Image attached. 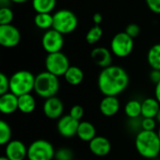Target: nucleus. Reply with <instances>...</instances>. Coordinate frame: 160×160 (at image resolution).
<instances>
[{"label": "nucleus", "instance_id": "19", "mask_svg": "<svg viewBox=\"0 0 160 160\" xmlns=\"http://www.w3.org/2000/svg\"><path fill=\"white\" fill-rule=\"evenodd\" d=\"M97 136V130L95 126L88 121H81L79 124L77 137L86 142H90Z\"/></svg>", "mask_w": 160, "mask_h": 160}, {"label": "nucleus", "instance_id": "30", "mask_svg": "<svg viewBox=\"0 0 160 160\" xmlns=\"http://www.w3.org/2000/svg\"><path fill=\"white\" fill-rule=\"evenodd\" d=\"M157 120L155 118H143L141 121V128L142 130H146V131H155L157 128Z\"/></svg>", "mask_w": 160, "mask_h": 160}, {"label": "nucleus", "instance_id": "34", "mask_svg": "<svg viewBox=\"0 0 160 160\" xmlns=\"http://www.w3.org/2000/svg\"><path fill=\"white\" fill-rule=\"evenodd\" d=\"M148 8L157 14H160V0H145Z\"/></svg>", "mask_w": 160, "mask_h": 160}, {"label": "nucleus", "instance_id": "43", "mask_svg": "<svg viewBox=\"0 0 160 160\" xmlns=\"http://www.w3.org/2000/svg\"><path fill=\"white\" fill-rule=\"evenodd\" d=\"M24 160H29V159H27V158H26V159H24Z\"/></svg>", "mask_w": 160, "mask_h": 160}, {"label": "nucleus", "instance_id": "12", "mask_svg": "<svg viewBox=\"0 0 160 160\" xmlns=\"http://www.w3.org/2000/svg\"><path fill=\"white\" fill-rule=\"evenodd\" d=\"M42 110L44 115L47 118L52 120L59 119L63 116L64 104L60 98H58L57 97H52L45 99Z\"/></svg>", "mask_w": 160, "mask_h": 160}, {"label": "nucleus", "instance_id": "29", "mask_svg": "<svg viewBox=\"0 0 160 160\" xmlns=\"http://www.w3.org/2000/svg\"><path fill=\"white\" fill-rule=\"evenodd\" d=\"M74 154L73 151L69 148H60L55 151V160H73Z\"/></svg>", "mask_w": 160, "mask_h": 160}, {"label": "nucleus", "instance_id": "42", "mask_svg": "<svg viewBox=\"0 0 160 160\" xmlns=\"http://www.w3.org/2000/svg\"><path fill=\"white\" fill-rule=\"evenodd\" d=\"M158 136H159V139H160V127H159V128H158Z\"/></svg>", "mask_w": 160, "mask_h": 160}, {"label": "nucleus", "instance_id": "31", "mask_svg": "<svg viewBox=\"0 0 160 160\" xmlns=\"http://www.w3.org/2000/svg\"><path fill=\"white\" fill-rule=\"evenodd\" d=\"M68 114L71 117H73L74 119H76V120L81 122V120L82 119L83 114H84V110H83V108L81 105H74V106L71 107Z\"/></svg>", "mask_w": 160, "mask_h": 160}, {"label": "nucleus", "instance_id": "28", "mask_svg": "<svg viewBox=\"0 0 160 160\" xmlns=\"http://www.w3.org/2000/svg\"><path fill=\"white\" fill-rule=\"evenodd\" d=\"M13 17V11L8 7L0 8V25L11 24Z\"/></svg>", "mask_w": 160, "mask_h": 160}, {"label": "nucleus", "instance_id": "6", "mask_svg": "<svg viewBox=\"0 0 160 160\" xmlns=\"http://www.w3.org/2000/svg\"><path fill=\"white\" fill-rule=\"evenodd\" d=\"M55 156V150L52 144L46 140L34 141L27 150V159L52 160Z\"/></svg>", "mask_w": 160, "mask_h": 160}, {"label": "nucleus", "instance_id": "33", "mask_svg": "<svg viewBox=\"0 0 160 160\" xmlns=\"http://www.w3.org/2000/svg\"><path fill=\"white\" fill-rule=\"evenodd\" d=\"M125 32L129 36L131 37L132 38H137L140 33H141V28L138 24L136 23H129L127 27H126V30Z\"/></svg>", "mask_w": 160, "mask_h": 160}, {"label": "nucleus", "instance_id": "10", "mask_svg": "<svg viewBox=\"0 0 160 160\" xmlns=\"http://www.w3.org/2000/svg\"><path fill=\"white\" fill-rule=\"evenodd\" d=\"M21 40V33L12 24L0 25V45L5 48L16 47Z\"/></svg>", "mask_w": 160, "mask_h": 160}, {"label": "nucleus", "instance_id": "2", "mask_svg": "<svg viewBox=\"0 0 160 160\" xmlns=\"http://www.w3.org/2000/svg\"><path fill=\"white\" fill-rule=\"evenodd\" d=\"M139 155L146 159H156L160 155V139L158 132L141 130L135 138Z\"/></svg>", "mask_w": 160, "mask_h": 160}, {"label": "nucleus", "instance_id": "17", "mask_svg": "<svg viewBox=\"0 0 160 160\" xmlns=\"http://www.w3.org/2000/svg\"><path fill=\"white\" fill-rule=\"evenodd\" d=\"M18 111V97L8 92L0 96V112L3 114H12Z\"/></svg>", "mask_w": 160, "mask_h": 160}, {"label": "nucleus", "instance_id": "41", "mask_svg": "<svg viewBox=\"0 0 160 160\" xmlns=\"http://www.w3.org/2000/svg\"><path fill=\"white\" fill-rule=\"evenodd\" d=\"M0 160H9V159H8V158H6L5 156H3V157H1V158H0Z\"/></svg>", "mask_w": 160, "mask_h": 160}, {"label": "nucleus", "instance_id": "15", "mask_svg": "<svg viewBox=\"0 0 160 160\" xmlns=\"http://www.w3.org/2000/svg\"><path fill=\"white\" fill-rule=\"evenodd\" d=\"M91 58L97 66L102 68L112 66V51L108 50L107 48L97 47L93 49L91 52Z\"/></svg>", "mask_w": 160, "mask_h": 160}, {"label": "nucleus", "instance_id": "27", "mask_svg": "<svg viewBox=\"0 0 160 160\" xmlns=\"http://www.w3.org/2000/svg\"><path fill=\"white\" fill-rule=\"evenodd\" d=\"M11 128L9 125L4 121H0V144L1 145H6L11 141Z\"/></svg>", "mask_w": 160, "mask_h": 160}, {"label": "nucleus", "instance_id": "9", "mask_svg": "<svg viewBox=\"0 0 160 160\" xmlns=\"http://www.w3.org/2000/svg\"><path fill=\"white\" fill-rule=\"evenodd\" d=\"M41 45L47 53H53L61 52L64 46L63 34L54 30L53 28L47 30L41 38Z\"/></svg>", "mask_w": 160, "mask_h": 160}, {"label": "nucleus", "instance_id": "18", "mask_svg": "<svg viewBox=\"0 0 160 160\" xmlns=\"http://www.w3.org/2000/svg\"><path fill=\"white\" fill-rule=\"evenodd\" d=\"M160 110V103L156 98H147L142 102V116L143 118H156Z\"/></svg>", "mask_w": 160, "mask_h": 160}, {"label": "nucleus", "instance_id": "7", "mask_svg": "<svg viewBox=\"0 0 160 160\" xmlns=\"http://www.w3.org/2000/svg\"><path fill=\"white\" fill-rule=\"evenodd\" d=\"M69 60L68 56L62 52L48 53L45 59L46 70L57 77L64 76L69 68Z\"/></svg>", "mask_w": 160, "mask_h": 160}, {"label": "nucleus", "instance_id": "22", "mask_svg": "<svg viewBox=\"0 0 160 160\" xmlns=\"http://www.w3.org/2000/svg\"><path fill=\"white\" fill-rule=\"evenodd\" d=\"M124 112L129 119H138L140 116H142V102L136 99L129 100L126 103Z\"/></svg>", "mask_w": 160, "mask_h": 160}, {"label": "nucleus", "instance_id": "21", "mask_svg": "<svg viewBox=\"0 0 160 160\" xmlns=\"http://www.w3.org/2000/svg\"><path fill=\"white\" fill-rule=\"evenodd\" d=\"M36 106V99L31 94H26L18 97V111H20L21 112L24 114H29L35 111Z\"/></svg>", "mask_w": 160, "mask_h": 160}, {"label": "nucleus", "instance_id": "26", "mask_svg": "<svg viewBox=\"0 0 160 160\" xmlns=\"http://www.w3.org/2000/svg\"><path fill=\"white\" fill-rule=\"evenodd\" d=\"M102 35H103V30L100 27V25L95 24L91 29H89V31L85 36L86 42L88 44H96L100 40Z\"/></svg>", "mask_w": 160, "mask_h": 160}, {"label": "nucleus", "instance_id": "32", "mask_svg": "<svg viewBox=\"0 0 160 160\" xmlns=\"http://www.w3.org/2000/svg\"><path fill=\"white\" fill-rule=\"evenodd\" d=\"M9 92V78L4 73H0V96Z\"/></svg>", "mask_w": 160, "mask_h": 160}, {"label": "nucleus", "instance_id": "5", "mask_svg": "<svg viewBox=\"0 0 160 160\" xmlns=\"http://www.w3.org/2000/svg\"><path fill=\"white\" fill-rule=\"evenodd\" d=\"M53 15L52 28L59 33L70 34L78 26V18L74 12L69 9H60Z\"/></svg>", "mask_w": 160, "mask_h": 160}, {"label": "nucleus", "instance_id": "36", "mask_svg": "<svg viewBox=\"0 0 160 160\" xmlns=\"http://www.w3.org/2000/svg\"><path fill=\"white\" fill-rule=\"evenodd\" d=\"M102 20H103V17H102V15H101L100 13L97 12V13H95V14H94V16H93V21H94L95 24L99 25V24H100V22H102Z\"/></svg>", "mask_w": 160, "mask_h": 160}, {"label": "nucleus", "instance_id": "13", "mask_svg": "<svg viewBox=\"0 0 160 160\" xmlns=\"http://www.w3.org/2000/svg\"><path fill=\"white\" fill-rule=\"evenodd\" d=\"M5 146V157L9 160H24L27 158L28 147H26L22 142L11 140Z\"/></svg>", "mask_w": 160, "mask_h": 160}, {"label": "nucleus", "instance_id": "38", "mask_svg": "<svg viewBox=\"0 0 160 160\" xmlns=\"http://www.w3.org/2000/svg\"><path fill=\"white\" fill-rule=\"evenodd\" d=\"M11 1L10 0H0V5H1V8H5V7H8L9 3Z\"/></svg>", "mask_w": 160, "mask_h": 160}, {"label": "nucleus", "instance_id": "23", "mask_svg": "<svg viewBox=\"0 0 160 160\" xmlns=\"http://www.w3.org/2000/svg\"><path fill=\"white\" fill-rule=\"evenodd\" d=\"M34 23L39 29L49 30L52 28L53 15L51 13H37L34 18Z\"/></svg>", "mask_w": 160, "mask_h": 160}, {"label": "nucleus", "instance_id": "16", "mask_svg": "<svg viewBox=\"0 0 160 160\" xmlns=\"http://www.w3.org/2000/svg\"><path fill=\"white\" fill-rule=\"evenodd\" d=\"M120 110V101L117 97L105 96L99 104V111L106 117L114 116Z\"/></svg>", "mask_w": 160, "mask_h": 160}, {"label": "nucleus", "instance_id": "35", "mask_svg": "<svg viewBox=\"0 0 160 160\" xmlns=\"http://www.w3.org/2000/svg\"><path fill=\"white\" fill-rule=\"evenodd\" d=\"M150 80L152 81V82H154L155 84H157L158 82H160V70L157 69H152V71L150 72Z\"/></svg>", "mask_w": 160, "mask_h": 160}, {"label": "nucleus", "instance_id": "39", "mask_svg": "<svg viewBox=\"0 0 160 160\" xmlns=\"http://www.w3.org/2000/svg\"><path fill=\"white\" fill-rule=\"evenodd\" d=\"M12 3H16V4H22V3H25L27 2L28 0H10Z\"/></svg>", "mask_w": 160, "mask_h": 160}, {"label": "nucleus", "instance_id": "24", "mask_svg": "<svg viewBox=\"0 0 160 160\" xmlns=\"http://www.w3.org/2000/svg\"><path fill=\"white\" fill-rule=\"evenodd\" d=\"M56 6V0H32V7L37 13H51Z\"/></svg>", "mask_w": 160, "mask_h": 160}, {"label": "nucleus", "instance_id": "20", "mask_svg": "<svg viewBox=\"0 0 160 160\" xmlns=\"http://www.w3.org/2000/svg\"><path fill=\"white\" fill-rule=\"evenodd\" d=\"M64 79L68 84L76 86L82 82L84 79V73L82 70V68H80L79 67L70 66L69 68L65 73Z\"/></svg>", "mask_w": 160, "mask_h": 160}, {"label": "nucleus", "instance_id": "3", "mask_svg": "<svg viewBox=\"0 0 160 160\" xmlns=\"http://www.w3.org/2000/svg\"><path fill=\"white\" fill-rule=\"evenodd\" d=\"M58 78L59 77L47 70L38 73L35 79L34 91L38 97L44 99L55 97L60 89V82Z\"/></svg>", "mask_w": 160, "mask_h": 160}, {"label": "nucleus", "instance_id": "8", "mask_svg": "<svg viewBox=\"0 0 160 160\" xmlns=\"http://www.w3.org/2000/svg\"><path fill=\"white\" fill-rule=\"evenodd\" d=\"M134 38L129 37L126 32L117 33L111 41L112 52L120 58L128 56L134 48Z\"/></svg>", "mask_w": 160, "mask_h": 160}, {"label": "nucleus", "instance_id": "37", "mask_svg": "<svg viewBox=\"0 0 160 160\" xmlns=\"http://www.w3.org/2000/svg\"><path fill=\"white\" fill-rule=\"evenodd\" d=\"M155 98H157V100L160 103V82L156 84V87H155Z\"/></svg>", "mask_w": 160, "mask_h": 160}, {"label": "nucleus", "instance_id": "1", "mask_svg": "<svg viewBox=\"0 0 160 160\" xmlns=\"http://www.w3.org/2000/svg\"><path fill=\"white\" fill-rule=\"evenodd\" d=\"M129 77L125 68L119 66H110L102 68L98 78V86L105 96L117 97L128 86Z\"/></svg>", "mask_w": 160, "mask_h": 160}, {"label": "nucleus", "instance_id": "40", "mask_svg": "<svg viewBox=\"0 0 160 160\" xmlns=\"http://www.w3.org/2000/svg\"><path fill=\"white\" fill-rule=\"evenodd\" d=\"M155 119L157 120L158 124H159L160 125V110L158 111V114H157V116H156V118H155Z\"/></svg>", "mask_w": 160, "mask_h": 160}, {"label": "nucleus", "instance_id": "4", "mask_svg": "<svg viewBox=\"0 0 160 160\" xmlns=\"http://www.w3.org/2000/svg\"><path fill=\"white\" fill-rule=\"evenodd\" d=\"M36 76L28 70H18L9 77V92L17 97L34 91Z\"/></svg>", "mask_w": 160, "mask_h": 160}, {"label": "nucleus", "instance_id": "25", "mask_svg": "<svg viewBox=\"0 0 160 160\" xmlns=\"http://www.w3.org/2000/svg\"><path fill=\"white\" fill-rule=\"evenodd\" d=\"M147 62L152 69L160 70V43L150 48L147 53Z\"/></svg>", "mask_w": 160, "mask_h": 160}, {"label": "nucleus", "instance_id": "11", "mask_svg": "<svg viewBox=\"0 0 160 160\" xmlns=\"http://www.w3.org/2000/svg\"><path fill=\"white\" fill-rule=\"evenodd\" d=\"M79 124L80 121L74 119L69 114L63 115L57 121V125H56L57 131L63 138L66 139L73 138L74 136H77Z\"/></svg>", "mask_w": 160, "mask_h": 160}, {"label": "nucleus", "instance_id": "14", "mask_svg": "<svg viewBox=\"0 0 160 160\" xmlns=\"http://www.w3.org/2000/svg\"><path fill=\"white\" fill-rule=\"evenodd\" d=\"M89 149L91 153L97 157H105L111 152L112 145L107 138L103 136H96L89 142Z\"/></svg>", "mask_w": 160, "mask_h": 160}]
</instances>
